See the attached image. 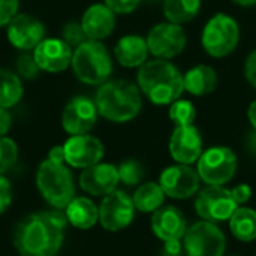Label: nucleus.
I'll return each instance as SVG.
<instances>
[{
    "mask_svg": "<svg viewBox=\"0 0 256 256\" xmlns=\"http://www.w3.org/2000/svg\"><path fill=\"white\" fill-rule=\"evenodd\" d=\"M68 224L62 210L28 214L16 225L14 244L21 256H57Z\"/></svg>",
    "mask_w": 256,
    "mask_h": 256,
    "instance_id": "nucleus-1",
    "label": "nucleus"
},
{
    "mask_svg": "<svg viewBox=\"0 0 256 256\" xmlns=\"http://www.w3.org/2000/svg\"><path fill=\"white\" fill-rule=\"evenodd\" d=\"M136 80L140 90L156 105H171L184 92L182 72L164 58L148 60L141 64Z\"/></svg>",
    "mask_w": 256,
    "mask_h": 256,
    "instance_id": "nucleus-2",
    "label": "nucleus"
},
{
    "mask_svg": "<svg viewBox=\"0 0 256 256\" xmlns=\"http://www.w3.org/2000/svg\"><path fill=\"white\" fill-rule=\"evenodd\" d=\"M98 112L114 123H126L135 118L142 108L141 90L128 80L104 82L94 98Z\"/></svg>",
    "mask_w": 256,
    "mask_h": 256,
    "instance_id": "nucleus-3",
    "label": "nucleus"
},
{
    "mask_svg": "<svg viewBox=\"0 0 256 256\" xmlns=\"http://www.w3.org/2000/svg\"><path fill=\"white\" fill-rule=\"evenodd\" d=\"M72 69L76 78L88 86H102L112 72V60L100 40L87 39L72 54Z\"/></svg>",
    "mask_w": 256,
    "mask_h": 256,
    "instance_id": "nucleus-4",
    "label": "nucleus"
},
{
    "mask_svg": "<svg viewBox=\"0 0 256 256\" xmlns=\"http://www.w3.org/2000/svg\"><path fill=\"white\" fill-rule=\"evenodd\" d=\"M36 186L42 198L56 210H64L75 198L74 178L64 164L44 160L36 172Z\"/></svg>",
    "mask_w": 256,
    "mask_h": 256,
    "instance_id": "nucleus-5",
    "label": "nucleus"
},
{
    "mask_svg": "<svg viewBox=\"0 0 256 256\" xmlns=\"http://www.w3.org/2000/svg\"><path fill=\"white\" fill-rule=\"evenodd\" d=\"M240 27L237 21L226 14L213 15L204 26L201 44L204 51L216 58L230 56L238 45Z\"/></svg>",
    "mask_w": 256,
    "mask_h": 256,
    "instance_id": "nucleus-6",
    "label": "nucleus"
},
{
    "mask_svg": "<svg viewBox=\"0 0 256 256\" xmlns=\"http://www.w3.org/2000/svg\"><path fill=\"white\" fill-rule=\"evenodd\" d=\"M237 170V158L228 147H212L198 159V174L210 186L228 183Z\"/></svg>",
    "mask_w": 256,
    "mask_h": 256,
    "instance_id": "nucleus-7",
    "label": "nucleus"
},
{
    "mask_svg": "<svg viewBox=\"0 0 256 256\" xmlns=\"http://www.w3.org/2000/svg\"><path fill=\"white\" fill-rule=\"evenodd\" d=\"M184 252L188 256H222L224 232L213 222H196L184 234Z\"/></svg>",
    "mask_w": 256,
    "mask_h": 256,
    "instance_id": "nucleus-8",
    "label": "nucleus"
},
{
    "mask_svg": "<svg viewBox=\"0 0 256 256\" xmlns=\"http://www.w3.org/2000/svg\"><path fill=\"white\" fill-rule=\"evenodd\" d=\"M238 208V204L234 201L231 190L220 186H208L200 192L195 201L196 213L207 222H222L228 220L234 212Z\"/></svg>",
    "mask_w": 256,
    "mask_h": 256,
    "instance_id": "nucleus-9",
    "label": "nucleus"
},
{
    "mask_svg": "<svg viewBox=\"0 0 256 256\" xmlns=\"http://www.w3.org/2000/svg\"><path fill=\"white\" fill-rule=\"evenodd\" d=\"M188 38L186 32L180 24L174 22H159L156 24L147 36L148 52L156 58H172L177 57L186 46Z\"/></svg>",
    "mask_w": 256,
    "mask_h": 256,
    "instance_id": "nucleus-10",
    "label": "nucleus"
},
{
    "mask_svg": "<svg viewBox=\"0 0 256 256\" xmlns=\"http://www.w3.org/2000/svg\"><path fill=\"white\" fill-rule=\"evenodd\" d=\"M134 213L132 198L123 190H112L105 195L99 207V222L106 231H120L132 222Z\"/></svg>",
    "mask_w": 256,
    "mask_h": 256,
    "instance_id": "nucleus-11",
    "label": "nucleus"
},
{
    "mask_svg": "<svg viewBox=\"0 0 256 256\" xmlns=\"http://www.w3.org/2000/svg\"><path fill=\"white\" fill-rule=\"evenodd\" d=\"M98 108L94 100L86 96L70 99L62 114L63 129L69 135H84L92 130L98 120Z\"/></svg>",
    "mask_w": 256,
    "mask_h": 256,
    "instance_id": "nucleus-12",
    "label": "nucleus"
},
{
    "mask_svg": "<svg viewBox=\"0 0 256 256\" xmlns=\"http://www.w3.org/2000/svg\"><path fill=\"white\" fill-rule=\"evenodd\" d=\"M64 162L74 168H88L100 162L104 158V144L88 134L70 135L63 144Z\"/></svg>",
    "mask_w": 256,
    "mask_h": 256,
    "instance_id": "nucleus-13",
    "label": "nucleus"
},
{
    "mask_svg": "<svg viewBox=\"0 0 256 256\" xmlns=\"http://www.w3.org/2000/svg\"><path fill=\"white\" fill-rule=\"evenodd\" d=\"M160 188L164 189L165 195L176 198V200H184L190 198L194 194H196L200 188V174L192 170L189 165H174L166 168L160 174Z\"/></svg>",
    "mask_w": 256,
    "mask_h": 256,
    "instance_id": "nucleus-14",
    "label": "nucleus"
},
{
    "mask_svg": "<svg viewBox=\"0 0 256 256\" xmlns=\"http://www.w3.org/2000/svg\"><path fill=\"white\" fill-rule=\"evenodd\" d=\"M45 39L44 24L27 14H16L8 24V40L18 50H34Z\"/></svg>",
    "mask_w": 256,
    "mask_h": 256,
    "instance_id": "nucleus-15",
    "label": "nucleus"
},
{
    "mask_svg": "<svg viewBox=\"0 0 256 256\" xmlns=\"http://www.w3.org/2000/svg\"><path fill=\"white\" fill-rule=\"evenodd\" d=\"M72 48L63 39L46 38L34 48L33 57L40 70L57 74L69 68L72 63Z\"/></svg>",
    "mask_w": 256,
    "mask_h": 256,
    "instance_id": "nucleus-16",
    "label": "nucleus"
},
{
    "mask_svg": "<svg viewBox=\"0 0 256 256\" xmlns=\"http://www.w3.org/2000/svg\"><path fill=\"white\" fill-rule=\"evenodd\" d=\"M170 153L174 160L183 165L196 162L202 154L200 130L192 126H176L170 140Z\"/></svg>",
    "mask_w": 256,
    "mask_h": 256,
    "instance_id": "nucleus-17",
    "label": "nucleus"
},
{
    "mask_svg": "<svg viewBox=\"0 0 256 256\" xmlns=\"http://www.w3.org/2000/svg\"><path fill=\"white\" fill-rule=\"evenodd\" d=\"M118 182H120L118 170H117V166H114L111 164L99 162L93 166L82 170V172L80 176L81 189L94 196H102V195L111 194L112 190H116V186Z\"/></svg>",
    "mask_w": 256,
    "mask_h": 256,
    "instance_id": "nucleus-18",
    "label": "nucleus"
},
{
    "mask_svg": "<svg viewBox=\"0 0 256 256\" xmlns=\"http://www.w3.org/2000/svg\"><path fill=\"white\" fill-rule=\"evenodd\" d=\"M152 228L158 238L162 242L182 240L186 234V219L183 213L172 206L160 207L153 213Z\"/></svg>",
    "mask_w": 256,
    "mask_h": 256,
    "instance_id": "nucleus-19",
    "label": "nucleus"
},
{
    "mask_svg": "<svg viewBox=\"0 0 256 256\" xmlns=\"http://www.w3.org/2000/svg\"><path fill=\"white\" fill-rule=\"evenodd\" d=\"M81 26L86 32L87 39L102 40L108 38L116 28V14L105 4H92L82 15Z\"/></svg>",
    "mask_w": 256,
    "mask_h": 256,
    "instance_id": "nucleus-20",
    "label": "nucleus"
},
{
    "mask_svg": "<svg viewBox=\"0 0 256 256\" xmlns=\"http://www.w3.org/2000/svg\"><path fill=\"white\" fill-rule=\"evenodd\" d=\"M114 56L117 62L124 68H140L147 62V39L140 34H126L116 44Z\"/></svg>",
    "mask_w": 256,
    "mask_h": 256,
    "instance_id": "nucleus-21",
    "label": "nucleus"
},
{
    "mask_svg": "<svg viewBox=\"0 0 256 256\" xmlns=\"http://www.w3.org/2000/svg\"><path fill=\"white\" fill-rule=\"evenodd\" d=\"M184 90L194 96H206L218 86V74L208 64H196L189 69L184 76Z\"/></svg>",
    "mask_w": 256,
    "mask_h": 256,
    "instance_id": "nucleus-22",
    "label": "nucleus"
},
{
    "mask_svg": "<svg viewBox=\"0 0 256 256\" xmlns=\"http://www.w3.org/2000/svg\"><path fill=\"white\" fill-rule=\"evenodd\" d=\"M68 222L78 230H90L99 220V208L96 204L84 196L74 198L64 208Z\"/></svg>",
    "mask_w": 256,
    "mask_h": 256,
    "instance_id": "nucleus-23",
    "label": "nucleus"
},
{
    "mask_svg": "<svg viewBox=\"0 0 256 256\" xmlns=\"http://www.w3.org/2000/svg\"><path fill=\"white\" fill-rule=\"evenodd\" d=\"M165 192L158 183H146L134 194V206L142 213H154L164 204Z\"/></svg>",
    "mask_w": 256,
    "mask_h": 256,
    "instance_id": "nucleus-24",
    "label": "nucleus"
},
{
    "mask_svg": "<svg viewBox=\"0 0 256 256\" xmlns=\"http://www.w3.org/2000/svg\"><path fill=\"white\" fill-rule=\"evenodd\" d=\"M230 228L236 238L252 242L256 238V212L252 208H237L230 218Z\"/></svg>",
    "mask_w": 256,
    "mask_h": 256,
    "instance_id": "nucleus-25",
    "label": "nucleus"
},
{
    "mask_svg": "<svg viewBox=\"0 0 256 256\" xmlns=\"http://www.w3.org/2000/svg\"><path fill=\"white\" fill-rule=\"evenodd\" d=\"M201 8V0H165L164 14L170 22L184 24L192 21Z\"/></svg>",
    "mask_w": 256,
    "mask_h": 256,
    "instance_id": "nucleus-26",
    "label": "nucleus"
},
{
    "mask_svg": "<svg viewBox=\"0 0 256 256\" xmlns=\"http://www.w3.org/2000/svg\"><path fill=\"white\" fill-rule=\"evenodd\" d=\"M22 98V84L16 74L0 68V108H12Z\"/></svg>",
    "mask_w": 256,
    "mask_h": 256,
    "instance_id": "nucleus-27",
    "label": "nucleus"
},
{
    "mask_svg": "<svg viewBox=\"0 0 256 256\" xmlns=\"http://www.w3.org/2000/svg\"><path fill=\"white\" fill-rule=\"evenodd\" d=\"M170 118L176 126H192L196 118V110L190 100L177 99L170 105Z\"/></svg>",
    "mask_w": 256,
    "mask_h": 256,
    "instance_id": "nucleus-28",
    "label": "nucleus"
},
{
    "mask_svg": "<svg viewBox=\"0 0 256 256\" xmlns=\"http://www.w3.org/2000/svg\"><path fill=\"white\" fill-rule=\"evenodd\" d=\"M117 170H118V178H120V182H123L128 186L138 184L142 180V177H144V168H142V165L140 162H136V160H132V159L122 162Z\"/></svg>",
    "mask_w": 256,
    "mask_h": 256,
    "instance_id": "nucleus-29",
    "label": "nucleus"
},
{
    "mask_svg": "<svg viewBox=\"0 0 256 256\" xmlns=\"http://www.w3.org/2000/svg\"><path fill=\"white\" fill-rule=\"evenodd\" d=\"M18 159V147L14 140L2 136L0 138V174L9 171Z\"/></svg>",
    "mask_w": 256,
    "mask_h": 256,
    "instance_id": "nucleus-30",
    "label": "nucleus"
},
{
    "mask_svg": "<svg viewBox=\"0 0 256 256\" xmlns=\"http://www.w3.org/2000/svg\"><path fill=\"white\" fill-rule=\"evenodd\" d=\"M63 40L72 48V46H78L81 45L82 42L87 40V36H86V32L81 26V22H76V21H70L68 22L64 27H63Z\"/></svg>",
    "mask_w": 256,
    "mask_h": 256,
    "instance_id": "nucleus-31",
    "label": "nucleus"
},
{
    "mask_svg": "<svg viewBox=\"0 0 256 256\" xmlns=\"http://www.w3.org/2000/svg\"><path fill=\"white\" fill-rule=\"evenodd\" d=\"M16 70L26 80H33L39 74V66L32 54H22L16 60Z\"/></svg>",
    "mask_w": 256,
    "mask_h": 256,
    "instance_id": "nucleus-32",
    "label": "nucleus"
},
{
    "mask_svg": "<svg viewBox=\"0 0 256 256\" xmlns=\"http://www.w3.org/2000/svg\"><path fill=\"white\" fill-rule=\"evenodd\" d=\"M18 12V0H0V27L8 26Z\"/></svg>",
    "mask_w": 256,
    "mask_h": 256,
    "instance_id": "nucleus-33",
    "label": "nucleus"
},
{
    "mask_svg": "<svg viewBox=\"0 0 256 256\" xmlns=\"http://www.w3.org/2000/svg\"><path fill=\"white\" fill-rule=\"evenodd\" d=\"M141 0H105V4L114 14H130L134 12Z\"/></svg>",
    "mask_w": 256,
    "mask_h": 256,
    "instance_id": "nucleus-34",
    "label": "nucleus"
},
{
    "mask_svg": "<svg viewBox=\"0 0 256 256\" xmlns=\"http://www.w3.org/2000/svg\"><path fill=\"white\" fill-rule=\"evenodd\" d=\"M12 202V188L3 174H0V214H3Z\"/></svg>",
    "mask_w": 256,
    "mask_h": 256,
    "instance_id": "nucleus-35",
    "label": "nucleus"
},
{
    "mask_svg": "<svg viewBox=\"0 0 256 256\" xmlns=\"http://www.w3.org/2000/svg\"><path fill=\"white\" fill-rule=\"evenodd\" d=\"M244 75L248 78V81L256 88V50L252 51L244 63Z\"/></svg>",
    "mask_w": 256,
    "mask_h": 256,
    "instance_id": "nucleus-36",
    "label": "nucleus"
},
{
    "mask_svg": "<svg viewBox=\"0 0 256 256\" xmlns=\"http://www.w3.org/2000/svg\"><path fill=\"white\" fill-rule=\"evenodd\" d=\"M231 194H232L234 201H236L238 206L248 202V201L250 200V196H252V190H250V188H249L248 184H238L237 188H234V189L231 190Z\"/></svg>",
    "mask_w": 256,
    "mask_h": 256,
    "instance_id": "nucleus-37",
    "label": "nucleus"
},
{
    "mask_svg": "<svg viewBox=\"0 0 256 256\" xmlns=\"http://www.w3.org/2000/svg\"><path fill=\"white\" fill-rule=\"evenodd\" d=\"M183 255V246L180 240L166 242L162 250V256H182Z\"/></svg>",
    "mask_w": 256,
    "mask_h": 256,
    "instance_id": "nucleus-38",
    "label": "nucleus"
},
{
    "mask_svg": "<svg viewBox=\"0 0 256 256\" xmlns=\"http://www.w3.org/2000/svg\"><path fill=\"white\" fill-rule=\"evenodd\" d=\"M10 123H12V117H10L9 111L6 108H0V138L8 134Z\"/></svg>",
    "mask_w": 256,
    "mask_h": 256,
    "instance_id": "nucleus-39",
    "label": "nucleus"
},
{
    "mask_svg": "<svg viewBox=\"0 0 256 256\" xmlns=\"http://www.w3.org/2000/svg\"><path fill=\"white\" fill-rule=\"evenodd\" d=\"M48 159L56 162V164H64V148H63V146H54L48 153Z\"/></svg>",
    "mask_w": 256,
    "mask_h": 256,
    "instance_id": "nucleus-40",
    "label": "nucleus"
},
{
    "mask_svg": "<svg viewBox=\"0 0 256 256\" xmlns=\"http://www.w3.org/2000/svg\"><path fill=\"white\" fill-rule=\"evenodd\" d=\"M248 116H249V120L254 126V129L256 130V100H254L249 106V111H248Z\"/></svg>",
    "mask_w": 256,
    "mask_h": 256,
    "instance_id": "nucleus-41",
    "label": "nucleus"
},
{
    "mask_svg": "<svg viewBox=\"0 0 256 256\" xmlns=\"http://www.w3.org/2000/svg\"><path fill=\"white\" fill-rule=\"evenodd\" d=\"M232 2L240 4V6H254V4H256V0H232Z\"/></svg>",
    "mask_w": 256,
    "mask_h": 256,
    "instance_id": "nucleus-42",
    "label": "nucleus"
}]
</instances>
